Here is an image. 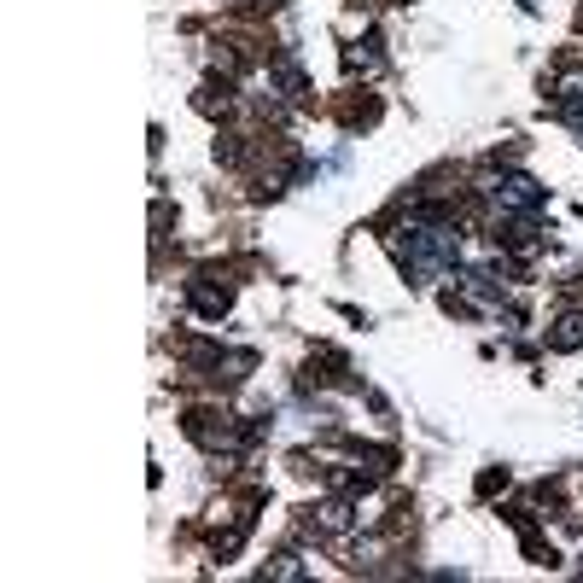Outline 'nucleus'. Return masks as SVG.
<instances>
[{
	"label": "nucleus",
	"instance_id": "nucleus-1",
	"mask_svg": "<svg viewBox=\"0 0 583 583\" xmlns=\"http://www.w3.org/2000/svg\"><path fill=\"white\" fill-rule=\"evenodd\" d=\"M496 205L531 216V210H543V187H537L531 175H502V181H496Z\"/></svg>",
	"mask_w": 583,
	"mask_h": 583
}]
</instances>
